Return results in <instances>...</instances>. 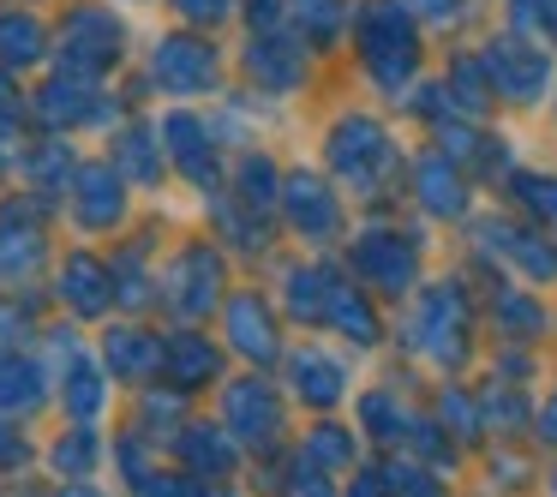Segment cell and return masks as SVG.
<instances>
[{"instance_id":"obj_1","label":"cell","mask_w":557,"mask_h":497,"mask_svg":"<svg viewBox=\"0 0 557 497\" xmlns=\"http://www.w3.org/2000/svg\"><path fill=\"white\" fill-rule=\"evenodd\" d=\"M121 42H126V30L109 7H78L61 30V61H66V73L90 78V73L121 61Z\"/></svg>"},{"instance_id":"obj_6","label":"cell","mask_w":557,"mask_h":497,"mask_svg":"<svg viewBox=\"0 0 557 497\" xmlns=\"http://www.w3.org/2000/svg\"><path fill=\"white\" fill-rule=\"evenodd\" d=\"M42 396V372L18 353H0V408H30Z\"/></svg>"},{"instance_id":"obj_15","label":"cell","mask_w":557,"mask_h":497,"mask_svg":"<svg viewBox=\"0 0 557 497\" xmlns=\"http://www.w3.org/2000/svg\"><path fill=\"white\" fill-rule=\"evenodd\" d=\"M7 437H13V432L0 425V461H18V456H25V444H7Z\"/></svg>"},{"instance_id":"obj_2","label":"cell","mask_w":557,"mask_h":497,"mask_svg":"<svg viewBox=\"0 0 557 497\" xmlns=\"http://www.w3.org/2000/svg\"><path fill=\"white\" fill-rule=\"evenodd\" d=\"M372 13H360V49H372V73L384 85H396L401 73H413V25L401 13V0H366Z\"/></svg>"},{"instance_id":"obj_14","label":"cell","mask_w":557,"mask_h":497,"mask_svg":"<svg viewBox=\"0 0 557 497\" xmlns=\"http://www.w3.org/2000/svg\"><path fill=\"white\" fill-rule=\"evenodd\" d=\"M66 461H73V468H85V461H90V444H61V468H66Z\"/></svg>"},{"instance_id":"obj_11","label":"cell","mask_w":557,"mask_h":497,"mask_svg":"<svg viewBox=\"0 0 557 497\" xmlns=\"http://www.w3.org/2000/svg\"><path fill=\"white\" fill-rule=\"evenodd\" d=\"M97 408H102V396H97V372H90V365H78V372H73V413H85V420H90Z\"/></svg>"},{"instance_id":"obj_16","label":"cell","mask_w":557,"mask_h":497,"mask_svg":"<svg viewBox=\"0 0 557 497\" xmlns=\"http://www.w3.org/2000/svg\"><path fill=\"white\" fill-rule=\"evenodd\" d=\"M401 7H420V13H444V7H456V0H401Z\"/></svg>"},{"instance_id":"obj_13","label":"cell","mask_w":557,"mask_h":497,"mask_svg":"<svg viewBox=\"0 0 557 497\" xmlns=\"http://www.w3.org/2000/svg\"><path fill=\"white\" fill-rule=\"evenodd\" d=\"M276 7H282V0H252V18H258V25H276Z\"/></svg>"},{"instance_id":"obj_5","label":"cell","mask_w":557,"mask_h":497,"mask_svg":"<svg viewBox=\"0 0 557 497\" xmlns=\"http://www.w3.org/2000/svg\"><path fill=\"white\" fill-rule=\"evenodd\" d=\"M42 61V25L30 13H0V66Z\"/></svg>"},{"instance_id":"obj_3","label":"cell","mask_w":557,"mask_h":497,"mask_svg":"<svg viewBox=\"0 0 557 497\" xmlns=\"http://www.w3.org/2000/svg\"><path fill=\"white\" fill-rule=\"evenodd\" d=\"M150 73H157V85L174 90V97H198V90L216 85V54L198 37H169L157 49V61H150Z\"/></svg>"},{"instance_id":"obj_4","label":"cell","mask_w":557,"mask_h":497,"mask_svg":"<svg viewBox=\"0 0 557 497\" xmlns=\"http://www.w3.org/2000/svg\"><path fill=\"white\" fill-rule=\"evenodd\" d=\"M78 222H90V228L121 222V181H114L109 169H85V174H78Z\"/></svg>"},{"instance_id":"obj_7","label":"cell","mask_w":557,"mask_h":497,"mask_svg":"<svg viewBox=\"0 0 557 497\" xmlns=\"http://www.w3.org/2000/svg\"><path fill=\"white\" fill-rule=\"evenodd\" d=\"M61 288H66V300H73L78 312H97L102 294H109V282H102V270L90 264V258H73V264L61 270Z\"/></svg>"},{"instance_id":"obj_12","label":"cell","mask_w":557,"mask_h":497,"mask_svg":"<svg viewBox=\"0 0 557 497\" xmlns=\"http://www.w3.org/2000/svg\"><path fill=\"white\" fill-rule=\"evenodd\" d=\"M174 7H181L186 18H198V25H205V18H228L234 0H174Z\"/></svg>"},{"instance_id":"obj_10","label":"cell","mask_w":557,"mask_h":497,"mask_svg":"<svg viewBox=\"0 0 557 497\" xmlns=\"http://www.w3.org/2000/svg\"><path fill=\"white\" fill-rule=\"evenodd\" d=\"M210 365H216V353H210L198 336H181V341L169 348V372L181 377V384H198V377H205Z\"/></svg>"},{"instance_id":"obj_8","label":"cell","mask_w":557,"mask_h":497,"mask_svg":"<svg viewBox=\"0 0 557 497\" xmlns=\"http://www.w3.org/2000/svg\"><path fill=\"white\" fill-rule=\"evenodd\" d=\"M228 324H234V336H240L246 353H270V348H276V336H270L258 300H234V306H228Z\"/></svg>"},{"instance_id":"obj_9","label":"cell","mask_w":557,"mask_h":497,"mask_svg":"<svg viewBox=\"0 0 557 497\" xmlns=\"http://www.w3.org/2000/svg\"><path fill=\"white\" fill-rule=\"evenodd\" d=\"M157 341L138 336V330H121V336H109V365L114 372H150V360H157Z\"/></svg>"}]
</instances>
